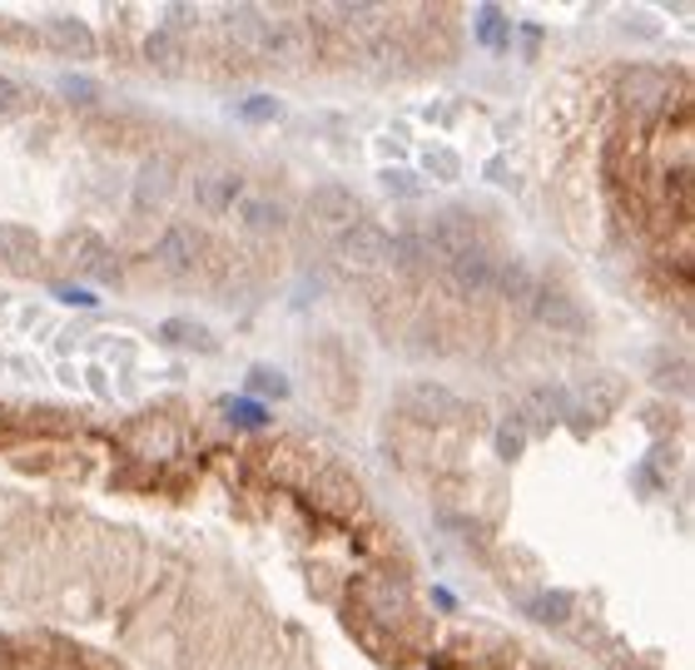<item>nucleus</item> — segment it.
Segmentation results:
<instances>
[{"instance_id":"nucleus-19","label":"nucleus","mask_w":695,"mask_h":670,"mask_svg":"<svg viewBox=\"0 0 695 670\" xmlns=\"http://www.w3.org/2000/svg\"><path fill=\"white\" fill-rule=\"evenodd\" d=\"M165 338L169 343H185V348H199V353H214L219 348V338L209 333L205 323H189V318H175V323L165 328Z\"/></svg>"},{"instance_id":"nucleus-1","label":"nucleus","mask_w":695,"mask_h":670,"mask_svg":"<svg viewBox=\"0 0 695 670\" xmlns=\"http://www.w3.org/2000/svg\"><path fill=\"white\" fill-rule=\"evenodd\" d=\"M60 259L90 283H120L125 279L120 253H115V243H105L100 233H70L66 249H60Z\"/></svg>"},{"instance_id":"nucleus-6","label":"nucleus","mask_w":695,"mask_h":670,"mask_svg":"<svg viewBox=\"0 0 695 670\" xmlns=\"http://www.w3.org/2000/svg\"><path fill=\"white\" fill-rule=\"evenodd\" d=\"M155 253H159V263H165L169 273H195L199 253H205V239L195 233V223H169L165 239L155 243Z\"/></svg>"},{"instance_id":"nucleus-13","label":"nucleus","mask_w":695,"mask_h":670,"mask_svg":"<svg viewBox=\"0 0 695 670\" xmlns=\"http://www.w3.org/2000/svg\"><path fill=\"white\" fill-rule=\"evenodd\" d=\"M224 36H229L239 50H264L269 20H259L254 10H229V16H224Z\"/></svg>"},{"instance_id":"nucleus-2","label":"nucleus","mask_w":695,"mask_h":670,"mask_svg":"<svg viewBox=\"0 0 695 670\" xmlns=\"http://www.w3.org/2000/svg\"><path fill=\"white\" fill-rule=\"evenodd\" d=\"M338 259H344L348 269H383V263H393V239L378 223L358 219L338 233Z\"/></svg>"},{"instance_id":"nucleus-11","label":"nucleus","mask_w":695,"mask_h":670,"mask_svg":"<svg viewBox=\"0 0 695 670\" xmlns=\"http://www.w3.org/2000/svg\"><path fill=\"white\" fill-rule=\"evenodd\" d=\"M0 263L16 273H30L40 263V239L26 223H0Z\"/></svg>"},{"instance_id":"nucleus-15","label":"nucleus","mask_w":695,"mask_h":670,"mask_svg":"<svg viewBox=\"0 0 695 670\" xmlns=\"http://www.w3.org/2000/svg\"><path fill=\"white\" fill-rule=\"evenodd\" d=\"M408 408L417 412V418H433V422H443V418H453V392L447 388H433V382H417V388H408Z\"/></svg>"},{"instance_id":"nucleus-24","label":"nucleus","mask_w":695,"mask_h":670,"mask_svg":"<svg viewBox=\"0 0 695 670\" xmlns=\"http://www.w3.org/2000/svg\"><path fill=\"white\" fill-rule=\"evenodd\" d=\"M497 447H502V457H517L522 447H527V428H522V422H502V428H497Z\"/></svg>"},{"instance_id":"nucleus-10","label":"nucleus","mask_w":695,"mask_h":670,"mask_svg":"<svg viewBox=\"0 0 695 670\" xmlns=\"http://www.w3.org/2000/svg\"><path fill=\"white\" fill-rule=\"evenodd\" d=\"M308 46H314V36L298 20H278V26H269V36H264V56L278 60V66H298L308 56Z\"/></svg>"},{"instance_id":"nucleus-14","label":"nucleus","mask_w":695,"mask_h":670,"mask_svg":"<svg viewBox=\"0 0 695 670\" xmlns=\"http://www.w3.org/2000/svg\"><path fill=\"white\" fill-rule=\"evenodd\" d=\"M130 442H135L139 457H169L175 452V442H179V432L159 418V422H139V428L130 432Z\"/></svg>"},{"instance_id":"nucleus-26","label":"nucleus","mask_w":695,"mask_h":670,"mask_svg":"<svg viewBox=\"0 0 695 670\" xmlns=\"http://www.w3.org/2000/svg\"><path fill=\"white\" fill-rule=\"evenodd\" d=\"M254 388H259V392H274V398H284V392H288V378H284V372H254Z\"/></svg>"},{"instance_id":"nucleus-20","label":"nucleus","mask_w":695,"mask_h":670,"mask_svg":"<svg viewBox=\"0 0 695 670\" xmlns=\"http://www.w3.org/2000/svg\"><path fill=\"white\" fill-rule=\"evenodd\" d=\"M656 80H661V74H651V70H636V74H631V80H626V100H636L641 110H651V104H661V100H666V84H656Z\"/></svg>"},{"instance_id":"nucleus-8","label":"nucleus","mask_w":695,"mask_h":670,"mask_svg":"<svg viewBox=\"0 0 695 670\" xmlns=\"http://www.w3.org/2000/svg\"><path fill=\"white\" fill-rule=\"evenodd\" d=\"M308 214H314V223H324L328 233H344L348 223H358V199L344 184H324L308 199Z\"/></svg>"},{"instance_id":"nucleus-29","label":"nucleus","mask_w":695,"mask_h":670,"mask_svg":"<svg viewBox=\"0 0 695 670\" xmlns=\"http://www.w3.org/2000/svg\"><path fill=\"white\" fill-rule=\"evenodd\" d=\"M229 418H239V422H264V412L249 408V402H229Z\"/></svg>"},{"instance_id":"nucleus-28","label":"nucleus","mask_w":695,"mask_h":670,"mask_svg":"<svg viewBox=\"0 0 695 670\" xmlns=\"http://www.w3.org/2000/svg\"><path fill=\"white\" fill-rule=\"evenodd\" d=\"M383 189H393V194H417V179L413 174H398V169H388V174H383Z\"/></svg>"},{"instance_id":"nucleus-9","label":"nucleus","mask_w":695,"mask_h":670,"mask_svg":"<svg viewBox=\"0 0 695 670\" xmlns=\"http://www.w3.org/2000/svg\"><path fill=\"white\" fill-rule=\"evenodd\" d=\"M308 502L328 517H353L358 512V487L338 472H324V477H308Z\"/></svg>"},{"instance_id":"nucleus-30","label":"nucleus","mask_w":695,"mask_h":670,"mask_svg":"<svg viewBox=\"0 0 695 670\" xmlns=\"http://www.w3.org/2000/svg\"><path fill=\"white\" fill-rule=\"evenodd\" d=\"M66 84V94H80V100H90V80H60Z\"/></svg>"},{"instance_id":"nucleus-7","label":"nucleus","mask_w":695,"mask_h":670,"mask_svg":"<svg viewBox=\"0 0 695 670\" xmlns=\"http://www.w3.org/2000/svg\"><path fill=\"white\" fill-rule=\"evenodd\" d=\"M195 199L209 209V214H224V209H234L244 199V179L234 174V169L209 164V169H199L195 174Z\"/></svg>"},{"instance_id":"nucleus-25","label":"nucleus","mask_w":695,"mask_h":670,"mask_svg":"<svg viewBox=\"0 0 695 670\" xmlns=\"http://www.w3.org/2000/svg\"><path fill=\"white\" fill-rule=\"evenodd\" d=\"M0 40H10L16 50H30L40 36H36V26H20V20H0Z\"/></svg>"},{"instance_id":"nucleus-12","label":"nucleus","mask_w":695,"mask_h":670,"mask_svg":"<svg viewBox=\"0 0 695 670\" xmlns=\"http://www.w3.org/2000/svg\"><path fill=\"white\" fill-rule=\"evenodd\" d=\"M145 56H149V66H155V70L179 74V70H185V60H189V46H185L179 30H155V36L145 40Z\"/></svg>"},{"instance_id":"nucleus-27","label":"nucleus","mask_w":695,"mask_h":670,"mask_svg":"<svg viewBox=\"0 0 695 670\" xmlns=\"http://www.w3.org/2000/svg\"><path fill=\"white\" fill-rule=\"evenodd\" d=\"M20 110V90H16V80H10V74H0V120H6V114H16Z\"/></svg>"},{"instance_id":"nucleus-5","label":"nucleus","mask_w":695,"mask_h":670,"mask_svg":"<svg viewBox=\"0 0 695 670\" xmlns=\"http://www.w3.org/2000/svg\"><path fill=\"white\" fill-rule=\"evenodd\" d=\"M175 184H179V174L169 159H145L135 174V209H145V214L149 209H165L169 199H175Z\"/></svg>"},{"instance_id":"nucleus-18","label":"nucleus","mask_w":695,"mask_h":670,"mask_svg":"<svg viewBox=\"0 0 695 670\" xmlns=\"http://www.w3.org/2000/svg\"><path fill=\"white\" fill-rule=\"evenodd\" d=\"M363 596H373V616L378 621H398L408 606H403V587H393V581H363Z\"/></svg>"},{"instance_id":"nucleus-17","label":"nucleus","mask_w":695,"mask_h":670,"mask_svg":"<svg viewBox=\"0 0 695 670\" xmlns=\"http://www.w3.org/2000/svg\"><path fill=\"white\" fill-rule=\"evenodd\" d=\"M492 289H502L517 308H527L532 293H537V279H532L522 263H502V269H497V283H492Z\"/></svg>"},{"instance_id":"nucleus-3","label":"nucleus","mask_w":695,"mask_h":670,"mask_svg":"<svg viewBox=\"0 0 695 670\" xmlns=\"http://www.w3.org/2000/svg\"><path fill=\"white\" fill-rule=\"evenodd\" d=\"M497 269H502V263L492 259L487 243H473V249H463L457 259H447V263H443L447 283H453L457 293H487L492 283H497Z\"/></svg>"},{"instance_id":"nucleus-21","label":"nucleus","mask_w":695,"mask_h":670,"mask_svg":"<svg viewBox=\"0 0 695 670\" xmlns=\"http://www.w3.org/2000/svg\"><path fill=\"white\" fill-rule=\"evenodd\" d=\"M239 214H244V223H254V229H278V223H284V209H278L274 199H244Z\"/></svg>"},{"instance_id":"nucleus-16","label":"nucleus","mask_w":695,"mask_h":670,"mask_svg":"<svg viewBox=\"0 0 695 670\" xmlns=\"http://www.w3.org/2000/svg\"><path fill=\"white\" fill-rule=\"evenodd\" d=\"M50 36H60V46L75 50V56H95V36H90V26L85 20H70V16H50Z\"/></svg>"},{"instance_id":"nucleus-4","label":"nucleus","mask_w":695,"mask_h":670,"mask_svg":"<svg viewBox=\"0 0 695 670\" xmlns=\"http://www.w3.org/2000/svg\"><path fill=\"white\" fill-rule=\"evenodd\" d=\"M527 313L542 318L547 328H562V333H582V328H586L582 303H576V298L566 293V289H556V283H537V293H532Z\"/></svg>"},{"instance_id":"nucleus-22","label":"nucleus","mask_w":695,"mask_h":670,"mask_svg":"<svg viewBox=\"0 0 695 670\" xmlns=\"http://www.w3.org/2000/svg\"><path fill=\"white\" fill-rule=\"evenodd\" d=\"M537 621H566L572 616V601H566L562 591H547V596H532V606H527Z\"/></svg>"},{"instance_id":"nucleus-23","label":"nucleus","mask_w":695,"mask_h":670,"mask_svg":"<svg viewBox=\"0 0 695 670\" xmlns=\"http://www.w3.org/2000/svg\"><path fill=\"white\" fill-rule=\"evenodd\" d=\"M423 164H427V174L447 179V184H453V179L463 174V169H457V154H453V149H427V154H423Z\"/></svg>"}]
</instances>
